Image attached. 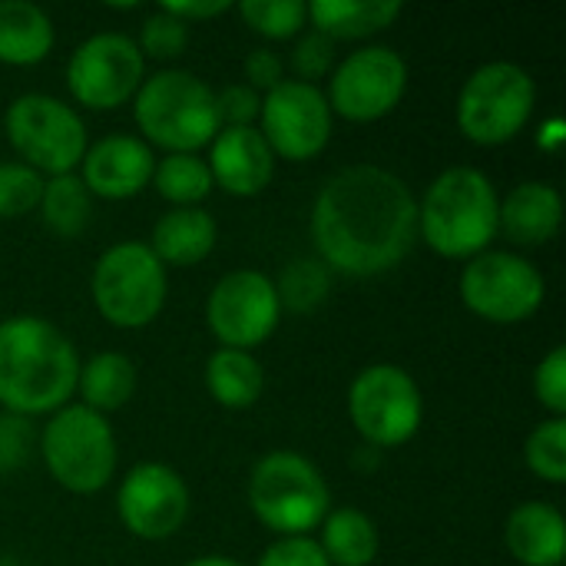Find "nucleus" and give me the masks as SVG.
Instances as JSON below:
<instances>
[{
  "mask_svg": "<svg viewBox=\"0 0 566 566\" xmlns=\"http://www.w3.org/2000/svg\"><path fill=\"white\" fill-rule=\"evenodd\" d=\"M312 242L332 275H385L418 242V199L385 166H345L315 196Z\"/></svg>",
  "mask_w": 566,
  "mask_h": 566,
  "instance_id": "nucleus-1",
  "label": "nucleus"
},
{
  "mask_svg": "<svg viewBox=\"0 0 566 566\" xmlns=\"http://www.w3.org/2000/svg\"><path fill=\"white\" fill-rule=\"evenodd\" d=\"M80 355L73 342L40 315L0 322V408L23 418L53 415L76 395Z\"/></svg>",
  "mask_w": 566,
  "mask_h": 566,
  "instance_id": "nucleus-2",
  "label": "nucleus"
},
{
  "mask_svg": "<svg viewBox=\"0 0 566 566\" xmlns=\"http://www.w3.org/2000/svg\"><path fill=\"white\" fill-rule=\"evenodd\" d=\"M501 196L474 166L444 169L418 202V239L444 259H474L497 239Z\"/></svg>",
  "mask_w": 566,
  "mask_h": 566,
  "instance_id": "nucleus-3",
  "label": "nucleus"
},
{
  "mask_svg": "<svg viewBox=\"0 0 566 566\" xmlns=\"http://www.w3.org/2000/svg\"><path fill=\"white\" fill-rule=\"evenodd\" d=\"M133 119L146 146L166 153H199L216 139V90L189 70H159L133 96Z\"/></svg>",
  "mask_w": 566,
  "mask_h": 566,
  "instance_id": "nucleus-4",
  "label": "nucleus"
},
{
  "mask_svg": "<svg viewBox=\"0 0 566 566\" xmlns=\"http://www.w3.org/2000/svg\"><path fill=\"white\" fill-rule=\"evenodd\" d=\"M249 507L275 537H312L332 511L322 471L298 451H269L249 474Z\"/></svg>",
  "mask_w": 566,
  "mask_h": 566,
  "instance_id": "nucleus-5",
  "label": "nucleus"
},
{
  "mask_svg": "<svg viewBox=\"0 0 566 566\" xmlns=\"http://www.w3.org/2000/svg\"><path fill=\"white\" fill-rule=\"evenodd\" d=\"M40 458L50 478L70 494H96L116 474L113 424L86 405H63L40 431Z\"/></svg>",
  "mask_w": 566,
  "mask_h": 566,
  "instance_id": "nucleus-6",
  "label": "nucleus"
},
{
  "mask_svg": "<svg viewBox=\"0 0 566 566\" xmlns=\"http://www.w3.org/2000/svg\"><path fill=\"white\" fill-rule=\"evenodd\" d=\"M537 106L534 76L511 60L481 63L458 93V129L474 146H504L524 133Z\"/></svg>",
  "mask_w": 566,
  "mask_h": 566,
  "instance_id": "nucleus-7",
  "label": "nucleus"
},
{
  "mask_svg": "<svg viewBox=\"0 0 566 566\" xmlns=\"http://www.w3.org/2000/svg\"><path fill=\"white\" fill-rule=\"evenodd\" d=\"M90 292L96 312L113 328H146L159 318L169 295V279L163 262L146 242H116L109 245L90 275Z\"/></svg>",
  "mask_w": 566,
  "mask_h": 566,
  "instance_id": "nucleus-8",
  "label": "nucleus"
},
{
  "mask_svg": "<svg viewBox=\"0 0 566 566\" xmlns=\"http://www.w3.org/2000/svg\"><path fill=\"white\" fill-rule=\"evenodd\" d=\"M3 129L20 163L46 179L76 172L90 146L83 116L70 103L50 93L17 96L3 113Z\"/></svg>",
  "mask_w": 566,
  "mask_h": 566,
  "instance_id": "nucleus-9",
  "label": "nucleus"
},
{
  "mask_svg": "<svg viewBox=\"0 0 566 566\" xmlns=\"http://www.w3.org/2000/svg\"><path fill=\"white\" fill-rule=\"evenodd\" d=\"M348 418L378 451L408 444L424 421V398L411 371L391 361L368 365L348 388Z\"/></svg>",
  "mask_w": 566,
  "mask_h": 566,
  "instance_id": "nucleus-10",
  "label": "nucleus"
},
{
  "mask_svg": "<svg viewBox=\"0 0 566 566\" xmlns=\"http://www.w3.org/2000/svg\"><path fill=\"white\" fill-rule=\"evenodd\" d=\"M544 272L517 252L488 249L474 255L461 272V302L468 312L494 325L527 322L544 305Z\"/></svg>",
  "mask_w": 566,
  "mask_h": 566,
  "instance_id": "nucleus-11",
  "label": "nucleus"
},
{
  "mask_svg": "<svg viewBox=\"0 0 566 566\" xmlns=\"http://www.w3.org/2000/svg\"><path fill=\"white\" fill-rule=\"evenodd\" d=\"M408 93V63L395 46L368 43L335 63L328 76L332 116L348 123H378L398 109Z\"/></svg>",
  "mask_w": 566,
  "mask_h": 566,
  "instance_id": "nucleus-12",
  "label": "nucleus"
},
{
  "mask_svg": "<svg viewBox=\"0 0 566 566\" xmlns=\"http://www.w3.org/2000/svg\"><path fill=\"white\" fill-rule=\"evenodd\" d=\"M146 80V56L136 40L116 30L86 36L66 60L70 96L86 109H116L133 103Z\"/></svg>",
  "mask_w": 566,
  "mask_h": 566,
  "instance_id": "nucleus-13",
  "label": "nucleus"
},
{
  "mask_svg": "<svg viewBox=\"0 0 566 566\" xmlns=\"http://www.w3.org/2000/svg\"><path fill=\"white\" fill-rule=\"evenodd\" d=\"M206 322L219 348L252 352L265 345L282 322L275 282L259 269H235L222 275L206 298Z\"/></svg>",
  "mask_w": 566,
  "mask_h": 566,
  "instance_id": "nucleus-14",
  "label": "nucleus"
},
{
  "mask_svg": "<svg viewBox=\"0 0 566 566\" xmlns=\"http://www.w3.org/2000/svg\"><path fill=\"white\" fill-rule=\"evenodd\" d=\"M335 129L332 106L325 90L302 80H282L269 93H262L259 109V133L265 136L275 159L308 163L315 159Z\"/></svg>",
  "mask_w": 566,
  "mask_h": 566,
  "instance_id": "nucleus-15",
  "label": "nucleus"
},
{
  "mask_svg": "<svg viewBox=\"0 0 566 566\" xmlns=\"http://www.w3.org/2000/svg\"><path fill=\"white\" fill-rule=\"evenodd\" d=\"M116 514L139 541H169L189 517V488L163 461L136 464L116 491Z\"/></svg>",
  "mask_w": 566,
  "mask_h": 566,
  "instance_id": "nucleus-16",
  "label": "nucleus"
},
{
  "mask_svg": "<svg viewBox=\"0 0 566 566\" xmlns=\"http://www.w3.org/2000/svg\"><path fill=\"white\" fill-rule=\"evenodd\" d=\"M156 153L133 133H109L86 146L80 159V179L90 196L99 199H133L153 182Z\"/></svg>",
  "mask_w": 566,
  "mask_h": 566,
  "instance_id": "nucleus-17",
  "label": "nucleus"
},
{
  "mask_svg": "<svg viewBox=\"0 0 566 566\" xmlns=\"http://www.w3.org/2000/svg\"><path fill=\"white\" fill-rule=\"evenodd\" d=\"M212 186H222L229 196L252 199L265 192L275 179V153L269 149L259 126H226L209 143Z\"/></svg>",
  "mask_w": 566,
  "mask_h": 566,
  "instance_id": "nucleus-18",
  "label": "nucleus"
},
{
  "mask_svg": "<svg viewBox=\"0 0 566 566\" xmlns=\"http://www.w3.org/2000/svg\"><path fill=\"white\" fill-rule=\"evenodd\" d=\"M564 222V199L560 189L541 179H527L514 186L497 209V229L514 242V245H547Z\"/></svg>",
  "mask_w": 566,
  "mask_h": 566,
  "instance_id": "nucleus-19",
  "label": "nucleus"
},
{
  "mask_svg": "<svg viewBox=\"0 0 566 566\" xmlns=\"http://www.w3.org/2000/svg\"><path fill=\"white\" fill-rule=\"evenodd\" d=\"M504 547L521 566H560L566 554V521L554 504L524 501L507 514Z\"/></svg>",
  "mask_w": 566,
  "mask_h": 566,
  "instance_id": "nucleus-20",
  "label": "nucleus"
},
{
  "mask_svg": "<svg viewBox=\"0 0 566 566\" xmlns=\"http://www.w3.org/2000/svg\"><path fill=\"white\" fill-rule=\"evenodd\" d=\"M216 242H219V222L202 206L163 212L153 226V235H149V249L163 262V269L199 265L212 255Z\"/></svg>",
  "mask_w": 566,
  "mask_h": 566,
  "instance_id": "nucleus-21",
  "label": "nucleus"
},
{
  "mask_svg": "<svg viewBox=\"0 0 566 566\" xmlns=\"http://www.w3.org/2000/svg\"><path fill=\"white\" fill-rule=\"evenodd\" d=\"M56 43L53 20L30 0H0V63L36 66Z\"/></svg>",
  "mask_w": 566,
  "mask_h": 566,
  "instance_id": "nucleus-22",
  "label": "nucleus"
},
{
  "mask_svg": "<svg viewBox=\"0 0 566 566\" xmlns=\"http://www.w3.org/2000/svg\"><path fill=\"white\" fill-rule=\"evenodd\" d=\"M398 0H315L308 3V23L322 36L335 40H365L388 30L401 17Z\"/></svg>",
  "mask_w": 566,
  "mask_h": 566,
  "instance_id": "nucleus-23",
  "label": "nucleus"
},
{
  "mask_svg": "<svg viewBox=\"0 0 566 566\" xmlns=\"http://www.w3.org/2000/svg\"><path fill=\"white\" fill-rule=\"evenodd\" d=\"M136 385H139V371L133 358L123 352H99L90 361H80V375H76L80 405H86L103 418L109 411L126 408L129 398L136 395Z\"/></svg>",
  "mask_w": 566,
  "mask_h": 566,
  "instance_id": "nucleus-24",
  "label": "nucleus"
},
{
  "mask_svg": "<svg viewBox=\"0 0 566 566\" xmlns=\"http://www.w3.org/2000/svg\"><path fill=\"white\" fill-rule=\"evenodd\" d=\"M315 541L332 566H371L381 551L378 524L358 507L328 511Z\"/></svg>",
  "mask_w": 566,
  "mask_h": 566,
  "instance_id": "nucleus-25",
  "label": "nucleus"
},
{
  "mask_svg": "<svg viewBox=\"0 0 566 566\" xmlns=\"http://www.w3.org/2000/svg\"><path fill=\"white\" fill-rule=\"evenodd\" d=\"M206 388L216 405L229 411H245L262 398L265 371L252 352L239 348H216L206 361Z\"/></svg>",
  "mask_w": 566,
  "mask_h": 566,
  "instance_id": "nucleus-26",
  "label": "nucleus"
},
{
  "mask_svg": "<svg viewBox=\"0 0 566 566\" xmlns=\"http://www.w3.org/2000/svg\"><path fill=\"white\" fill-rule=\"evenodd\" d=\"M36 209L50 232H56L60 239H76L93 219V196L86 192L76 172H63V176L43 179Z\"/></svg>",
  "mask_w": 566,
  "mask_h": 566,
  "instance_id": "nucleus-27",
  "label": "nucleus"
},
{
  "mask_svg": "<svg viewBox=\"0 0 566 566\" xmlns=\"http://www.w3.org/2000/svg\"><path fill=\"white\" fill-rule=\"evenodd\" d=\"M149 186H156V192L172 209H186L199 206L212 192V172L196 153H166L163 159H156Z\"/></svg>",
  "mask_w": 566,
  "mask_h": 566,
  "instance_id": "nucleus-28",
  "label": "nucleus"
},
{
  "mask_svg": "<svg viewBox=\"0 0 566 566\" xmlns=\"http://www.w3.org/2000/svg\"><path fill=\"white\" fill-rule=\"evenodd\" d=\"M332 292V272L325 269L322 259L315 255H305V259H292L279 282H275V295H279V305L289 308V312H315Z\"/></svg>",
  "mask_w": 566,
  "mask_h": 566,
  "instance_id": "nucleus-29",
  "label": "nucleus"
},
{
  "mask_svg": "<svg viewBox=\"0 0 566 566\" xmlns=\"http://www.w3.org/2000/svg\"><path fill=\"white\" fill-rule=\"evenodd\" d=\"M235 10L265 40H295L308 23V3L302 0H242Z\"/></svg>",
  "mask_w": 566,
  "mask_h": 566,
  "instance_id": "nucleus-30",
  "label": "nucleus"
},
{
  "mask_svg": "<svg viewBox=\"0 0 566 566\" xmlns=\"http://www.w3.org/2000/svg\"><path fill=\"white\" fill-rule=\"evenodd\" d=\"M524 461L531 474H537L547 484L566 481V418H547L541 421L524 444Z\"/></svg>",
  "mask_w": 566,
  "mask_h": 566,
  "instance_id": "nucleus-31",
  "label": "nucleus"
},
{
  "mask_svg": "<svg viewBox=\"0 0 566 566\" xmlns=\"http://www.w3.org/2000/svg\"><path fill=\"white\" fill-rule=\"evenodd\" d=\"M43 176L20 159L0 163V219H20L40 206Z\"/></svg>",
  "mask_w": 566,
  "mask_h": 566,
  "instance_id": "nucleus-32",
  "label": "nucleus"
},
{
  "mask_svg": "<svg viewBox=\"0 0 566 566\" xmlns=\"http://www.w3.org/2000/svg\"><path fill=\"white\" fill-rule=\"evenodd\" d=\"M139 53L143 56H153V60H176L186 53L189 46V23L176 20L172 13L166 10H153L143 27H139V40H136Z\"/></svg>",
  "mask_w": 566,
  "mask_h": 566,
  "instance_id": "nucleus-33",
  "label": "nucleus"
},
{
  "mask_svg": "<svg viewBox=\"0 0 566 566\" xmlns=\"http://www.w3.org/2000/svg\"><path fill=\"white\" fill-rule=\"evenodd\" d=\"M289 66H292L295 80L318 86V80L332 76V70H335V43L328 36H322L318 30L298 33L295 46L289 53Z\"/></svg>",
  "mask_w": 566,
  "mask_h": 566,
  "instance_id": "nucleus-34",
  "label": "nucleus"
},
{
  "mask_svg": "<svg viewBox=\"0 0 566 566\" xmlns=\"http://www.w3.org/2000/svg\"><path fill=\"white\" fill-rule=\"evenodd\" d=\"M534 395L551 418H566V348H551L534 368Z\"/></svg>",
  "mask_w": 566,
  "mask_h": 566,
  "instance_id": "nucleus-35",
  "label": "nucleus"
},
{
  "mask_svg": "<svg viewBox=\"0 0 566 566\" xmlns=\"http://www.w3.org/2000/svg\"><path fill=\"white\" fill-rule=\"evenodd\" d=\"M33 441H36L33 418L0 411V474L20 471L33 454Z\"/></svg>",
  "mask_w": 566,
  "mask_h": 566,
  "instance_id": "nucleus-36",
  "label": "nucleus"
},
{
  "mask_svg": "<svg viewBox=\"0 0 566 566\" xmlns=\"http://www.w3.org/2000/svg\"><path fill=\"white\" fill-rule=\"evenodd\" d=\"M262 109V93H255L245 83H229L216 93V113L219 126H255Z\"/></svg>",
  "mask_w": 566,
  "mask_h": 566,
  "instance_id": "nucleus-37",
  "label": "nucleus"
},
{
  "mask_svg": "<svg viewBox=\"0 0 566 566\" xmlns=\"http://www.w3.org/2000/svg\"><path fill=\"white\" fill-rule=\"evenodd\" d=\"M255 566H332L315 537H275Z\"/></svg>",
  "mask_w": 566,
  "mask_h": 566,
  "instance_id": "nucleus-38",
  "label": "nucleus"
},
{
  "mask_svg": "<svg viewBox=\"0 0 566 566\" xmlns=\"http://www.w3.org/2000/svg\"><path fill=\"white\" fill-rule=\"evenodd\" d=\"M242 73H245V86H252L255 93H269L272 86H279L285 80V63L275 50L259 46L245 56Z\"/></svg>",
  "mask_w": 566,
  "mask_h": 566,
  "instance_id": "nucleus-39",
  "label": "nucleus"
},
{
  "mask_svg": "<svg viewBox=\"0 0 566 566\" xmlns=\"http://www.w3.org/2000/svg\"><path fill=\"white\" fill-rule=\"evenodd\" d=\"M159 10H166V13H172L176 20H182V23L192 27V23H199V20H212V17H219V13L232 10V3H229V0H163Z\"/></svg>",
  "mask_w": 566,
  "mask_h": 566,
  "instance_id": "nucleus-40",
  "label": "nucleus"
},
{
  "mask_svg": "<svg viewBox=\"0 0 566 566\" xmlns=\"http://www.w3.org/2000/svg\"><path fill=\"white\" fill-rule=\"evenodd\" d=\"M566 143V123L560 116H547L544 123H541V129H537V146L544 149V153H560V146Z\"/></svg>",
  "mask_w": 566,
  "mask_h": 566,
  "instance_id": "nucleus-41",
  "label": "nucleus"
},
{
  "mask_svg": "<svg viewBox=\"0 0 566 566\" xmlns=\"http://www.w3.org/2000/svg\"><path fill=\"white\" fill-rule=\"evenodd\" d=\"M186 566H242V564H235V560H229V557H219V554H206V557L189 560Z\"/></svg>",
  "mask_w": 566,
  "mask_h": 566,
  "instance_id": "nucleus-42",
  "label": "nucleus"
}]
</instances>
